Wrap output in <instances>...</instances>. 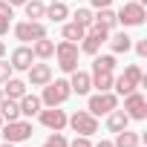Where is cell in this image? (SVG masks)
<instances>
[{"label":"cell","mask_w":147,"mask_h":147,"mask_svg":"<svg viewBox=\"0 0 147 147\" xmlns=\"http://www.w3.org/2000/svg\"><path fill=\"white\" fill-rule=\"evenodd\" d=\"M66 124L75 130L78 136H95L98 133V118L90 113V110H78V113H72L66 118Z\"/></svg>","instance_id":"cell-6"},{"label":"cell","mask_w":147,"mask_h":147,"mask_svg":"<svg viewBox=\"0 0 147 147\" xmlns=\"http://www.w3.org/2000/svg\"><path fill=\"white\" fill-rule=\"evenodd\" d=\"M46 18H49L52 23H63V20L69 18V6L63 3V0H52V3L46 6Z\"/></svg>","instance_id":"cell-19"},{"label":"cell","mask_w":147,"mask_h":147,"mask_svg":"<svg viewBox=\"0 0 147 147\" xmlns=\"http://www.w3.org/2000/svg\"><path fill=\"white\" fill-rule=\"evenodd\" d=\"M0 147H18V144H12V141H3V144H0Z\"/></svg>","instance_id":"cell-38"},{"label":"cell","mask_w":147,"mask_h":147,"mask_svg":"<svg viewBox=\"0 0 147 147\" xmlns=\"http://www.w3.org/2000/svg\"><path fill=\"white\" fill-rule=\"evenodd\" d=\"M107 43H110L113 55H121V52H130V49H133V38H130L127 32H115V35H110Z\"/></svg>","instance_id":"cell-16"},{"label":"cell","mask_w":147,"mask_h":147,"mask_svg":"<svg viewBox=\"0 0 147 147\" xmlns=\"http://www.w3.org/2000/svg\"><path fill=\"white\" fill-rule=\"evenodd\" d=\"M0 115H3V121H15V118H20V107H18V101L15 98H0Z\"/></svg>","instance_id":"cell-22"},{"label":"cell","mask_w":147,"mask_h":147,"mask_svg":"<svg viewBox=\"0 0 147 147\" xmlns=\"http://www.w3.org/2000/svg\"><path fill=\"white\" fill-rule=\"evenodd\" d=\"M78 55H81L78 43H72V40L55 43V58H58L61 72H75V69H78Z\"/></svg>","instance_id":"cell-3"},{"label":"cell","mask_w":147,"mask_h":147,"mask_svg":"<svg viewBox=\"0 0 147 147\" xmlns=\"http://www.w3.org/2000/svg\"><path fill=\"white\" fill-rule=\"evenodd\" d=\"M0 127H3V115H0Z\"/></svg>","instance_id":"cell-40"},{"label":"cell","mask_w":147,"mask_h":147,"mask_svg":"<svg viewBox=\"0 0 147 147\" xmlns=\"http://www.w3.org/2000/svg\"><path fill=\"white\" fill-rule=\"evenodd\" d=\"M9 63H12V69L15 72H26L32 63H35V55H32V46H18L15 52H12V58H9Z\"/></svg>","instance_id":"cell-12"},{"label":"cell","mask_w":147,"mask_h":147,"mask_svg":"<svg viewBox=\"0 0 147 147\" xmlns=\"http://www.w3.org/2000/svg\"><path fill=\"white\" fill-rule=\"evenodd\" d=\"M92 23H98V26H104L107 32H113L115 26H118V20H115V12L107 6V9H98V15H92Z\"/></svg>","instance_id":"cell-21"},{"label":"cell","mask_w":147,"mask_h":147,"mask_svg":"<svg viewBox=\"0 0 147 147\" xmlns=\"http://www.w3.org/2000/svg\"><path fill=\"white\" fill-rule=\"evenodd\" d=\"M113 3V0H90V6H95V9H107Z\"/></svg>","instance_id":"cell-34"},{"label":"cell","mask_w":147,"mask_h":147,"mask_svg":"<svg viewBox=\"0 0 147 147\" xmlns=\"http://www.w3.org/2000/svg\"><path fill=\"white\" fill-rule=\"evenodd\" d=\"M0 133H3V141H12V144H20V141L32 138V121H26V118H15V121H3V127H0Z\"/></svg>","instance_id":"cell-5"},{"label":"cell","mask_w":147,"mask_h":147,"mask_svg":"<svg viewBox=\"0 0 147 147\" xmlns=\"http://www.w3.org/2000/svg\"><path fill=\"white\" fill-rule=\"evenodd\" d=\"M12 72H15V69H12V63L0 58V87H3V84H6L9 78H12Z\"/></svg>","instance_id":"cell-29"},{"label":"cell","mask_w":147,"mask_h":147,"mask_svg":"<svg viewBox=\"0 0 147 147\" xmlns=\"http://www.w3.org/2000/svg\"><path fill=\"white\" fill-rule=\"evenodd\" d=\"M133 46H136V55L138 58H147V40H136Z\"/></svg>","instance_id":"cell-31"},{"label":"cell","mask_w":147,"mask_h":147,"mask_svg":"<svg viewBox=\"0 0 147 147\" xmlns=\"http://www.w3.org/2000/svg\"><path fill=\"white\" fill-rule=\"evenodd\" d=\"M95 61H92V69H101V72H115V66H118V61H115V55H92Z\"/></svg>","instance_id":"cell-25"},{"label":"cell","mask_w":147,"mask_h":147,"mask_svg":"<svg viewBox=\"0 0 147 147\" xmlns=\"http://www.w3.org/2000/svg\"><path fill=\"white\" fill-rule=\"evenodd\" d=\"M138 144H141V136L133 133V130H121V133H115V141H113V147H138Z\"/></svg>","instance_id":"cell-23"},{"label":"cell","mask_w":147,"mask_h":147,"mask_svg":"<svg viewBox=\"0 0 147 147\" xmlns=\"http://www.w3.org/2000/svg\"><path fill=\"white\" fill-rule=\"evenodd\" d=\"M9 23H12V18H6V15H0V38H3V35L9 32Z\"/></svg>","instance_id":"cell-33"},{"label":"cell","mask_w":147,"mask_h":147,"mask_svg":"<svg viewBox=\"0 0 147 147\" xmlns=\"http://www.w3.org/2000/svg\"><path fill=\"white\" fill-rule=\"evenodd\" d=\"M69 147H92V141H90V136H75L69 141Z\"/></svg>","instance_id":"cell-30"},{"label":"cell","mask_w":147,"mask_h":147,"mask_svg":"<svg viewBox=\"0 0 147 147\" xmlns=\"http://www.w3.org/2000/svg\"><path fill=\"white\" fill-rule=\"evenodd\" d=\"M23 9H26V18H29V20H40V18H46V3H43V0H26Z\"/></svg>","instance_id":"cell-24"},{"label":"cell","mask_w":147,"mask_h":147,"mask_svg":"<svg viewBox=\"0 0 147 147\" xmlns=\"http://www.w3.org/2000/svg\"><path fill=\"white\" fill-rule=\"evenodd\" d=\"M40 147H69V138H66V136L58 130V133H52V136H49V138H46Z\"/></svg>","instance_id":"cell-28"},{"label":"cell","mask_w":147,"mask_h":147,"mask_svg":"<svg viewBox=\"0 0 147 147\" xmlns=\"http://www.w3.org/2000/svg\"><path fill=\"white\" fill-rule=\"evenodd\" d=\"M69 95H72L69 81H66V78H55V81H49V84L43 87L40 101H43V107H61V104L69 101Z\"/></svg>","instance_id":"cell-2"},{"label":"cell","mask_w":147,"mask_h":147,"mask_svg":"<svg viewBox=\"0 0 147 147\" xmlns=\"http://www.w3.org/2000/svg\"><path fill=\"white\" fill-rule=\"evenodd\" d=\"M32 55H35V61H49V58L55 55V43H52L49 38H38V40L32 43Z\"/></svg>","instance_id":"cell-18"},{"label":"cell","mask_w":147,"mask_h":147,"mask_svg":"<svg viewBox=\"0 0 147 147\" xmlns=\"http://www.w3.org/2000/svg\"><path fill=\"white\" fill-rule=\"evenodd\" d=\"M38 118H40V124L46 127V130H52V133H58V130H63L66 127V113L63 110H58V107H46V110H40L38 113Z\"/></svg>","instance_id":"cell-10"},{"label":"cell","mask_w":147,"mask_h":147,"mask_svg":"<svg viewBox=\"0 0 147 147\" xmlns=\"http://www.w3.org/2000/svg\"><path fill=\"white\" fill-rule=\"evenodd\" d=\"M127 124H130V115L124 113V110H110L107 113V130L110 133H121V130H127Z\"/></svg>","instance_id":"cell-15"},{"label":"cell","mask_w":147,"mask_h":147,"mask_svg":"<svg viewBox=\"0 0 147 147\" xmlns=\"http://www.w3.org/2000/svg\"><path fill=\"white\" fill-rule=\"evenodd\" d=\"M15 38L23 43H35L38 38H46V26H43V20H23L15 26Z\"/></svg>","instance_id":"cell-9"},{"label":"cell","mask_w":147,"mask_h":147,"mask_svg":"<svg viewBox=\"0 0 147 147\" xmlns=\"http://www.w3.org/2000/svg\"><path fill=\"white\" fill-rule=\"evenodd\" d=\"M124 113L130 115V121H144V118H147V98H144L138 90L127 92V95H124Z\"/></svg>","instance_id":"cell-8"},{"label":"cell","mask_w":147,"mask_h":147,"mask_svg":"<svg viewBox=\"0 0 147 147\" xmlns=\"http://www.w3.org/2000/svg\"><path fill=\"white\" fill-rule=\"evenodd\" d=\"M0 15H6V18H15V6H9L6 0H0Z\"/></svg>","instance_id":"cell-32"},{"label":"cell","mask_w":147,"mask_h":147,"mask_svg":"<svg viewBox=\"0 0 147 147\" xmlns=\"http://www.w3.org/2000/svg\"><path fill=\"white\" fill-rule=\"evenodd\" d=\"M0 98H3V87H0Z\"/></svg>","instance_id":"cell-39"},{"label":"cell","mask_w":147,"mask_h":147,"mask_svg":"<svg viewBox=\"0 0 147 147\" xmlns=\"http://www.w3.org/2000/svg\"><path fill=\"white\" fill-rule=\"evenodd\" d=\"M147 18L144 12V3H136V0H127V3H121V9L115 12V20L127 29V26H141Z\"/></svg>","instance_id":"cell-4"},{"label":"cell","mask_w":147,"mask_h":147,"mask_svg":"<svg viewBox=\"0 0 147 147\" xmlns=\"http://www.w3.org/2000/svg\"><path fill=\"white\" fill-rule=\"evenodd\" d=\"M6 3H9V6H23L26 0H6Z\"/></svg>","instance_id":"cell-36"},{"label":"cell","mask_w":147,"mask_h":147,"mask_svg":"<svg viewBox=\"0 0 147 147\" xmlns=\"http://www.w3.org/2000/svg\"><path fill=\"white\" fill-rule=\"evenodd\" d=\"M26 81H20V78H9L6 84H3V95L6 98H15V101H20L23 95H26Z\"/></svg>","instance_id":"cell-20"},{"label":"cell","mask_w":147,"mask_h":147,"mask_svg":"<svg viewBox=\"0 0 147 147\" xmlns=\"http://www.w3.org/2000/svg\"><path fill=\"white\" fill-rule=\"evenodd\" d=\"M26 75H29V84L32 87H46L52 81V66L46 61H35L29 69H26Z\"/></svg>","instance_id":"cell-11"},{"label":"cell","mask_w":147,"mask_h":147,"mask_svg":"<svg viewBox=\"0 0 147 147\" xmlns=\"http://www.w3.org/2000/svg\"><path fill=\"white\" fill-rule=\"evenodd\" d=\"M92 147H113V141H107V138H101L98 144H92Z\"/></svg>","instance_id":"cell-35"},{"label":"cell","mask_w":147,"mask_h":147,"mask_svg":"<svg viewBox=\"0 0 147 147\" xmlns=\"http://www.w3.org/2000/svg\"><path fill=\"white\" fill-rule=\"evenodd\" d=\"M69 90L72 92H78V95H87L90 90H92V78H90V72H81V69H75V72H69Z\"/></svg>","instance_id":"cell-13"},{"label":"cell","mask_w":147,"mask_h":147,"mask_svg":"<svg viewBox=\"0 0 147 147\" xmlns=\"http://www.w3.org/2000/svg\"><path fill=\"white\" fill-rule=\"evenodd\" d=\"M141 84H144V72H141V66H138V63H130V66H124L121 75H115L113 90H115V95H127V92L138 90Z\"/></svg>","instance_id":"cell-1"},{"label":"cell","mask_w":147,"mask_h":147,"mask_svg":"<svg viewBox=\"0 0 147 147\" xmlns=\"http://www.w3.org/2000/svg\"><path fill=\"white\" fill-rule=\"evenodd\" d=\"M138 147H141V144H138Z\"/></svg>","instance_id":"cell-41"},{"label":"cell","mask_w":147,"mask_h":147,"mask_svg":"<svg viewBox=\"0 0 147 147\" xmlns=\"http://www.w3.org/2000/svg\"><path fill=\"white\" fill-rule=\"evenodd\" d=\"M90 78H92V87H95L98 92H110V90H113V81H115V72L92 69V72H90Z\"/></svg>","instance_id":"cell-17"},{"label":"cell","mask_w":147,"mask_h":147,"mask_svg":"<svg viewBox=\"0 0 147 147\" xmlns=\"http://www.w3.org/2000/svg\"><path fill=\"white\" fill-rule=\"evenodd\" d=\"M18 107H20V115H26V118H32V115H38L40 110H43V101H40V95H23L20 101H18Z\"/></svg>","instance_id":"cell-14"},{"label":"cell","mask_w":147,"mask_h":147,"mask_svg":"<svg viewBox=\"0 0 147 147\" xmlns=\"http://www.w3.org/2000/svg\"><path fill=\"white\" fill-rule=\"evenodd\" d=\"M118 107V95L110 90V92H95V95H90V104H87V110L98 118V115H107L110 110H115Z\"/></svg>","instance_id":"cell-7"},{"label":"cell","mask_w":147,"mask_h":147,"mask_svg":"<svg viewBox=\"0 0 147 147\" xmlns=\"http://www.w3.org/2000/svg\"><path fill=\"white\" fill-rule=\"evenodd\" d=\"M0 58H6V43L0 40Z\"/></svg>","instance_id":"cell-37"},{"label":"cell","mask_w":147,"mask_h":147,"mask_svg":"<svg viewBox=\"0 0 147 147\" xmlns=\"http://www.w3.org/2000/svg\"><path fill=\"white\" fill-rule=\"evenodd\" d=\"M61 35H63V40H72V43H78V40L87 35V29H84V26H78V23H63Z\"/></svg>","instance_id":"cell-26"},{"label":"cell","mask_w":147,"mask_h":147,"mask_svg":"<svg viewBox=\"0 0 147 147\" xmlns=\"http://www.w3.org/2000/svg\"><path fill=\"white\" fill-rule=\"evenodd\" d=\"M72 23H78V26H90L92 23V12L90 9H75V12H72Z\"/></svg>","instance_id":"cell-27"}]
</instances>
